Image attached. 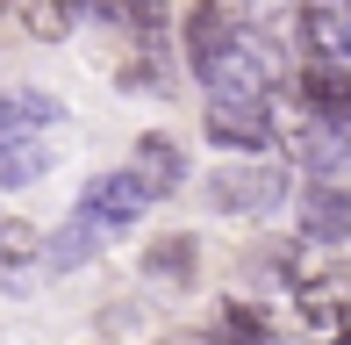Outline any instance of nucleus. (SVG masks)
<instances>
[{
    "instance_id": "nucleus-9",
    "label": "nucleus",
    "mask_w": 351,
    "mask_h": 345,
    "mask_svg": "<svg viewBox=\"0 0 351 345\" xmlns=\"http://www.w3.org/2000/svg\"><path fill=\"white\" fill-rule=\"evenodd\" d=\"M108 238H115V230H108L101 216H86V209H72V223L58 230V238L43 245V252H51V266H79V259H93V252H101Z\"/></svg>"
},
{
    "instance_id": "nucleus-13",
    "label": "nucleus",
    "mask_w": 351,
    "mask_h": 345,
    "mask_svg": "<svg viewBox=\"0 0 351 345\" xmlns=\"http://www.w3.org/2000/svg\"><path fill=\"white\" fill-rule=\"evenodd\" d=\"M222 345H273V324H265L251 302H230L222 309Z\"/></svg>"
},
{
    "instance_id": "nucleus-7",
    "label": "nucleus",
    "mask_w": 351,
    "mask_h": 345,
    "mask_svg": "<svg viewBox=\"0 0 351 345\" xmlns=\"http://www.w3.org/2000/svg\"><path fill=\"white\" fill-rule=\"evenodd\" d=\"M58 115H65V108H58L51 93H36V87H8V93H0V144H29V137H43Z\"/></svg>"
},
{
    "instance_id": "nucleus-8",
    "label": "nucleus",
    "mask_w": 351,
    "mask_h": 345,
    "mask_svg": "<svg viewBox=\"0 0 351 345\" xmlns=\"http://www.w3.org/2000/svg\"><path fill=\"white\" fill-rule=\"evenodd\" d=\"M301 36H308L315 65H351V29H344L337 0H308V8H301Z\"/></svg>"
},
{
    "instance_id": "nucleus-1",
    "label": "nucleus",
    "mask_w": 351,
    "mask_h": 345,
    "mask_svg": "<svg viewBox=\"0 0 351 345\" xmlns=\"http://www.w3.org/2000/svg\"><path fill=\"white\" fill-rule=\"evenodd\" d=\"M194 72L215 87V101H265L280 87V51L265 36H251V29H230Z\"/></svg>"
},
{
    "instance_id": "nucleus-12",
    "label": "nucleus",
    "mask_w": 351,
    "mask_h": 345,
    "mask_svg": "<svg viewBox=\"0 0 351 345\" xmlns=\"http://www.w3.org/2000/svg\"><path fill=\"white\" fill-rule=\"evenodd\" d=\"M344 230H351L344 194H315V201H308V238H315V245H344Z\"/></svg>"
},
{
    "instance_id": "nucleus-14",
    "label": "nucleus",
    "mask_w": 351,
    "mask_h": 345,
    "mask_svg": "<svg viewBox=\"0 0 351 345\" xmlns=\"http://www.w3.org/2000/svg\"><path fill=\"white\" fill-rule=\"evenodd\" d=\"M22 22H29V36H43V43H58L65 29L79 22V14L65 8V0H22Z\"/></svg>"
},
{
    "instance_id": "nucleus-6",
    "label": "nucleus",
    "mask_w": 351,
    "mask_h": 345,
    "mask_svg": "<svg viewBox=\"0 0 351 345\" xmlns=\"http://www.w3.org/2000/svg\"><path fill=\"white\" fill-rule=\"evenodd\" d=\"M79 209H86V216H101L108 230H130L136 216L151 209V201H143V187L130 180V166H122V172H101V180H93L86 194H79Z\"/></svg>"
},
{
    "instance_id": "nucleus-3",
    "label": "nucleus",
    "mask_w": 351,
    "mask_h": 345,
    "mask_svg": "<svg viewBox=\"0 0 351 345\" xmlns=\"http://www.w3.org/2000/svg\"><path fill=\"white\" fill-rule=\"evenodd\" d=\"M294 144H301V166L315 172V187H323V194H344V180H351V137H344V122L308 115V130H301Z\"/></svg>"
},
{
    "instance_id": "nucleus-2",
    "label": "nucleus",
    "mask_w": 351,
    "mask_h": 345,
    "mask_svg": "<svg viewBox=\"0 0 351 345\" xmlns=\"http://www.w3.org/2000/svg\"><path fill=\"white\" fill-rule=\"evenodd\" d=\"M208 209L222 216H265V209H280V194H287V172L280 166H222L208 172Z\"/></svg>"
},
{
    "instance_id": "nucleus-15",
    "label": "nucleus",
    "mask_w": 351,
    "mask_h": 345,
    "mask_svg": "<svg viewBox=\"0 0 351 345\" xmlns=\"http://www.w3.org/2000/svg\"><path fill=\"white\" fill-rule=\"evenodd\" d=\"M36 252H43V230L22 223V216H0V266H22V259H36Z\"/></svg>"
},
{
    "instance_id": "nucleus-18",
    "label": "nucleus",
    "mask_w": 351,
    "mask_h": 345,
    "mask_svg": "<svg viewBox=\"0 0 351 345\" xmlns=\"http://www.w3.org/2000/svg\"><path fill=\"white\" fill-rule=\"evenodd\" d=\"M180 345H208V338H180Z\"/></svg>"
},
{
    "instance_id": "nucleus-4",
    "label": "nucleus",
    "mask_w": 351,
    "mask_h": 345,
    "mask_svg": "<svg viewBox=\"0 0 351 345\" xmlns=\"http://www.w3.org/2000/svg\"><path fill=\"white\" fill-rule=\"evenodd\" d=\"M208 137L222 151H265L273 144V122L258 101H208Z\"/></svg>"
},
{
    "instance_id": "nucleus-17",
    "label": "nucleus",
    "mask_w": 351,
    "mask_h": 345,
    "mask_svg": "<svg viewBox=\"0 0 351 345\" xmlns=\"http://www.w3.org/2000/svg\"><path fill=\"white\" fill-rule=\"evenodd\" d=\"M65 8L79 14V8H93V14H108V0H65Z\"/></svg>"
},
{
    "instance_id": "nucleus-5",
    "label": "nucleus",
    "mask_w": 351,
    "mask_h": 345,
    "mask_svg": "<svg viewBox=\"0 0 351 345\" xmlns=\"http://www.w3.org/2000/svg\"><path fill=\"white\" fill-rule=\"evenodd\" d=\"M180 172H186V151L172 144V137H136V151H130V180L143 187V201H158V194H172L180 187Z\"/></svg>"
},
{
    "instance_id": "nucleus-16",
    "label": "nucleus",
    "mask_w": 351,
    "mask_h": 345,
    "mask_svg": "<svg viewBox=\"0 0 351 345\" xmlns=\"http://www.w3.org/2000/svg\"><path fill=\"white\" fill-rule=\"evenodd\" d=\"M108 14H122V22H136L143 36H158V29H165V0H108Z\"/></svg>"
},
{
    "instance_id": "nucleus-11",
    "label": "nucleus",
    "mask_w": 351,
    "mask_h": 345,
    "mask_svg": "<svg viewBox=\"0 0 351 345\" xmlns=\"http://www.w3.org/2000/svg\"><path fill=\"white\" fill-rule=\"evenodd\" d=\"M51 172V159H43V144H0V187H29Z\"/></svg>"
},
{
    "instance_id": "nucleus-10",
    "label": "nucleus",
    "mask_w": 351,
    "mask_h": 345,
    "mask_svg": "<svg viewBox=\"0 0 351 345\" xmlns=\"http://www.w3.org/2000/svg\"><path fill=\"white\" fill-rule=\"evenodd\" d=\"M194 266H201V245H194V238H158L151 252H143V274H151L158 288H186Z\"/></svg>"
}]
</instances>
